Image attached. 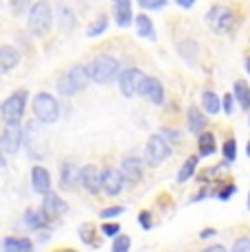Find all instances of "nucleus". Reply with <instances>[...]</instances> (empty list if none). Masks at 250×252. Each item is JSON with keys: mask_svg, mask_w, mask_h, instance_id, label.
Instances as JSON below:
<instances>
[{"mask_svg": "<svg viewBox=\"0 0 250 252\" xmlns=\"http://www.w3.org/2000/svg\"><path fill=\"white\" fill-rule=\"evenodd\" d=\"M29 24V31L37 37H44L46 33L51 31V24H53V9L49 0H37V2L31 4V11H29L27 18Z\"/></svg>", "mask_w": 250, "mask_h": 252, "instance_id": "nucleus-1", "label": "nucleus"}, {"mask_svg": "<svg viewBox=\"0 0 250 252\" xmlns=\"http://www.w3.org/2000/svg\"><path fill=\"white\" fill-rule=\"evenodd\" d=\"M88 75L94 84H110L119 75V60L112 55H99L90 62Z\"/></svg>", "mask_w": 250, "mask_h": 252, "instance_id": "nucleus-2", "label": "nucleus"}, {"mask_svg": "<svg viewBox=\"0 0 250 252\" xmlns=\"http://www.w3.org/2000/svg\"><path fill=\"white\" fill-rule=\"evenodd\" d=\"M90 75H88V66H73L60 81H57V92L62 96H73L77 92H81L88 84Z\"/></svg>", "mask_w": 250, "mask_h": 252, "instance_id": "nucleus-3", "label": "nucleus"}, {"mask_svg": "<svg viewBox=\"0 0 250 252\" xmlns=\"http://www.w3.org/2000/svg\"><path fill=\"white\" fill-rule=\"evenodd\" d=\"M42 125L44 123L31 121L25 127V138H22V143L27 145L29 154H31L33 158H44L46 149H49V140H46V134H44V129H42Z\"/></svg>", "mask_w": 250, "mask_h": 252, "instance_id": "nucleus-4", "label": "nucleus"}, {"mask_svg": "<svg viewBox=\"0 0 250 252\" xmlns=\"http://www.w3.org/2000/svg\"><path fill=\"white\" fill-rule=\"evenodd\" d=\"M33 112H35L37 121L44 125L49 123H55L57 119H60V103H57V99L49 92H40V94H35V99H33Z\"/></svg>", "mask_w": 250, "mask_h": 252, "instance_id": "nucleus-5", "label": "nucleus"}, {"mask_svg": "<svg viewBox=\"0 0 250 252\" xmlns=\"http://www.w3.org/2000/svg\"><path fill=\"white\" fill-rule=\"evenodd\" d=\"M27 105V90H18L0 105V112L4 116V123H20Z\"/></svg>", "mask_w": 250, "mask_h": 252, "instance_id": "nucleus-6", "label": "nucleus"}, {"mask_svg": "<svg viewBox=\"0 0 250 252\" xmlns=\"http://www.w3.org/2000/svg\"><path fill=\"white\" fill-rule=\"evenodd\" d=\"M171 156V147L167 145V140L160 136V134H154L147 140V147H145V160L150 167H158L162 160Z\"/></svg>", "mask_w": 250, "mask_h": 252, "instance_id": "nucleus-7", "label": "nucleus"}, {"mask_svg": "<svg viewBox=\"0 0 250 252\" xmlns=\"http://www.w3.org/2000/svg\"><path fill=\"white\" fill-rule=\"evenodd\" d=\"M145 79H147V77H145V72H143L141 68H127V70H123L121 75H119V88H121L125 99H132V96H136Z\"/></svg>", "mask_w": 250, "mask_h": 252, "instance_id": "nucleus-8", "label": "nucleus"}, {"mask_svg": "<svg viewBox=\"0 0 250 252\" xmlns=\"http://www.w3.org/2000/svg\"><path fill=\"white\" fill-rule=\"evenodd\" d=\"M25 138V129H20V123H4L0 134V149L4 154H16Z\"/></svg>", "mask_w": 250, "mask_h": 252, "instance_id": "nucleus-9", "label": "nucleus"}, {"mask_svg": "<svg viewBox=\"0 0 250 252\" xmlns=\"http://www.w3.org/2000/svg\"><path fill=\"white\" fill-rule=\"evenodd\" d=\"M123 184H125V176L119 171V169H112V167L103 169V176H101V189H103L105 195H110V197L119 195V193L123 191Z\"/></svg>", "mask_w": 250, "mask_h": 252, "instance_id": "nucleus-10", "label": "nucleus"}, {"mask_svg": "<svg viewBox=\"0 0 250 252\" xmlns=\"http://www.w3.org/2000/svg\"><path fill=\"white\" fill-rule=\"evenodd\" d=\"M206 22L213 27L215 33H226L233 27V11L226 7H213L206 16Z\"/></svg>", "mask_w": 250, "mask_h": 252, "instance_id": "nucleus-11", "label": "nucleus"}, {"mask_svg": "<svg viewBox=\"0 0 250 252\" xmlns=\"http://www.w3.org/2000/svg\"><path fill=\"white\" fill-rule=\"evenodd\" d=\"M138 94L145 96V99L150 101V103H154V105H162V103H165V90H162V84L158 79H154V77H147V79L143 81Z\"/></svg>", "mask_w": 250, "mask_h": 252, "instance_id": "nucleus-12", "label": "nucleus"}, {"mask_svg": "<svg viewBox=\"0 0 250 252\" xmlns=\"http://www.w3.org/2000/svg\"><path fill=\"white\" fill-rule=\"evenodd\" d=\"M101 176H103V171H99V167H94V164H86V167H81L79 184L88 193H99L101 191Z\"/></svg>", "mask_w": 250, "mask_h": 252, "instance_id": "nucleus-13", "label": "nucleus"}, {"mask_svg": "<svg viewBox=\"0 0 250 252\" xmlns=\"http://www.w3.org/2000/svg\"><path fill=\"white\" fill-rule=\"evenodd\" d=\"M42 211H44L46 220H57V217H62L66 211H68V206H66V202L62 200L57 193H46L44 195V202H42Z\"/></svg>", "mask_w": 250, "mask_h": 252, "instance_id": "nucleus-14", "label": "nucleus"}, {"mask_svg": "<svg viewBox=\"0 0 250 252\" xmlns=\"http://www.w3.org/2000/svg\"><path fill=\"white\" fill-rule=\"evenodd\" d=\"M121 173L125 176V180L127 182L136 184L143 178V162L138 160L136 156H125L123 162H121Z\"/></svg>", "mask_w": 250, "mask_h": 252, "instance_id": "nucleus-15", "label": "nucleus"}, {"mask_svg": "<svg viewBox=\"0 0 250 252\" xmlns=\"http://www.w3.org/2000/svg\"><path fill=\"white\" fill-rule=\"evenodd\" d=\"M79 176H81V169H77L75 162H62V169H60L62 189H75L79 184Z\"/></svg>", "mask_w": 250, "mask_h": 252, "instance_id": "nucleus-16", "label": "nucleus"}, {"mask_svg": "<svg viewBox=\"0 0 250 252\" xmlns=\"http://www.w3.org/2000/svg\"><path fill=\"white\" fill-rule=\"evenodd\" d=\"M31 182H33V189H35L37 193H42V195L51 193V173H49V169L40 167V164H37V167H33Z\"/></svg>", "mask_w": 250, "mask_h": 252, "instance_id": "nucleus-17", "label": "nucleus"}, {"mask_svg": "<svg viewBox=\"0 0 250 252\" xmlns=\"http://www.w3.org/2000/svg\"><path fill=\"white\" fill-rule=\"evenodd\" d=\"M18 64H20V53H18V48H13L9 44L0 46V72L13 70Z\"/></svg>", "mask_w": 250, "mask_h": 252, "instance_id": "nucleus-18", "label": "nucleus"}, {"mask_svg": "<svg viewBox=\"0 0 250 252\" xmlns=\"http://www.w3.org/2000/svg\"><path fill=\"white\" fill-rule=\"evenodd\" d=\"M187 127H189L191 134H202L206 127V116L195 105H191L189 112H187Z\"/></svg>", "mask_w": 250, "mask_h": 252, "instance_id": "nucleus-19", "label": "nucleus"}, {"mask_svg": "<svg viewBox=\"0 0 250 252\" xmlns=\"http://www.w3.org/2000/svg\"><path fill=\"white\" fill-rule=\"evenodd\" d=\"M2 250L4 252H31L33 241L27 239V237H4Z\"/></svg>", "mask_w": 250, "mask_h": 252, "instance_id": "nucleus-20", "label": "nucleus"}, {"mask_svg": "<svg viewBox=\"0 0 250 252\" xmlns=\"http://www.w3.org/2000/svg\"><path fill=\"white\" fill-rule=\"evenodd\" d=\"M114 20L121 29L129 27V24L134 22V16H132V2L129 0H121V2H117V9H114Z\"/></svg>", "mask_w": 250, "mask_h": 252, "instance_id": "nucleus-21", "label": "nucleus"}, {"mask_svg": "<svg viewBox=\"0 0 250 252\" xmlns=\"http://www.w3.org/2000/svg\"><path fill=\"white\" fill-rule=\"evenodd\" d=\"M46 215L44 211H35V208H27L25 211V226L31 230H42L46 226Z\"/></svg>", "mask_w": 250, "mask_h": 252, "instance_id": "nucleus-22", "label": "nucleus"}, {"mask_svg": "<svg viewBox=\"0 0 250 252\" xmlns=\"http://www.w3.org/2000/svg\"><path fill=\"white\" fill-rule=\"evenodd\" d=\"M134 24H136V33L141 37H147V40H156V31H154V22L150 20V18L145 16V13H138L136 20H134Z\"/></svg>", "mask_w": 250, "mask_h": 252, "instance_id": "nucleus-23", "label": "nucleus"}, {"mask_svg": "<svg viewBox=\"0 0 250 252\" xmlns=\"http://www.w3.org/2000/svg\"><path fill=\"white\" fill-rule=\"evenodd\" d=\"M202 108H204L206 114H218L219 108H222V101H219V96L215 92L204 90L202 92Z\"/></svg>", "mask_w": 250, "mask_h": 252, "instance_id": "nucleus-24", "label": "nucleus"}, {"mask_svg": "<svg viewBox=\"0 0 250 252\" xmlns=\"http://www.w3.org/2000/svg\"><path fill=\"white\" fill-rule=\"evenodd\" d=\"M198 143H200V156L206 158V156H213L215 154V136L209 132H202L198 136Z\"/></svg>", "mask_w": 250, "mask_h": 252, "instance_id": "nucleus-25", "label": "nucleus"}, {"mask_svg": "<svg viewBox=\"0 0 250 252\" xmlns=\"http://www.w3.org/2000/svg\"><path fill=\"white\" fill-rule=\"evenodd\" d=\"M235 99L244 110H250V86L246 81H235Z\"/></svg>", "mask_w": 250, "mask_h": 252, "instance_id": "nucleus-26", "label": "nucleus"}, {"mask_svg": "<svg viewBox=\"0 0 250 252\" xmlns=\"http://www.w3.org/2000/svg\"><path fill=\"white\" fill-rule=\"evenodd\" d=\"M195 169H198V156H189L178 171V182H187L195 173Z\"/></svg>", "mask_w": 250, "mask_h": 252, "instance_id": "nucleus-27", "label": "nucleus"}, {"mask_svg": "<svg viewBox=\"0 0 250 252\" xmlns=\"http://www.w3.org/2000/svg\"><path fill=\"white\" fill-rule=\"evenodd\" d=\"M105 29H108V16H103V13H101L97 20H94V22L88 27L86 35H88V37H97V35H101V33L105 31Z\"/></svg>", "mask_w": 250, "mask_h": 252, "instance_id": "nucleus-28", "label": "nucleus"}, {"mask_svg": "<svg viewBox=\"0 0 250 252\" xmlns=\"http://www.w3.org/2000/svg\"><path fill=\"white\" fill-rule=\"evenodd\" d=\"M60 27L64 29V31H70V29L75 27V16H73V11H70L68 7L60 9Z\"/></svg>", "mask_w": 250, "mask_h": 252, "instance_id": "nucleus-29", "label": "nucleus"}, {"mask_svg": "<svg viewBox=\"0 0 250 252\" xmlns=\"http://www.w3.org/2000/svg\"><path fill=\"white\" fill-rule=\"evenodd\" d=\"M222 154H224V158L226 160H235L237 158V143H235V138H228L224 143V147H222Z\"/></svg>", "mask_w": 250, "mask_h": 252, "instance_id": "nucleus-30", "label": "nucleus"}, {"mask_svg": "<svg viewBox=\"0 0 250 252\" xmlns=\"http://www.w3.org/2000/svg\"><path fill=\"white\" fill-rule=\"evenodd\" d=\"M129 237L127 235H119L114 237V244H112V252H129Z\"/></svg>", "mask_w": 250, "mask_h": 252, "instance_id": "nucleus-31", "label": "nucleus"}, {"mask_svg": "<svg viewBox=\"0 0 250 252\" xmlns=\"http://www.w3.org/2000/svg\"><path fill=\"white\" fill-rule=\"evenodd\" d=\"M79 237H81V241H86V244H90V246H97L94 244V228L90 224H84V226H79Z\"/></svg>", "mask_w": 250, "mask_h": 252, "instance_id": "nucleus-32", "label": "nucleus"}, {"mask_svg": "<svg viewBox=\"0 0 250 252\" xmlns=\"http://www.w3.org/2000/svg\"><path fill=\"white\" fill-rule=\"evenodd\" d=\"M9 2H11L13 16H22L25 11H31V9H29V0H9Z\"/></svg>", "mask_w": 250, "mask_h": 252, "instance_id": "nucleus-33", "label": "nucleus"}, {"mask_svg": "<svg viewBox=\"0 0 250 252\" xmlns=\"http://www.w3.org/2000/svg\"><path fill=\"white\" fill-rule=\"evenodd\" d=\"M138 4L143 9H150V11H158V9H162L167 4V0H138Z\"/></svg>", "mask_w": 250, "mask_h": 252, "instance_id": "nucleus-34", "label": "nucleus"}, {"mask_svg": "<svg viewBox=\"0 0 250 252\" xmlns=\"http://www.w3.org/2000/svg\"><path fill=\"white\" fill-rule=\"evenodd\" d=\"M123 211H125L123 206H110V208H103V211H101V220H110V217H119Z\"/></svg>", "mask_w": 250, "mask_h": 252, "instance_id": "nucleus-35", "label": "nucleus"}, {"mask_svg": "<svg viewBox=\"0 0 250 252\" xmlns=\"http://www.w3.org/2000/svg\"><path fill=\"white\" fill-rule=\"evenodd\" d=\"M101 232H103L105 237H119L121 235V226L119 224H103L101 226Z\"/></svg>", "mask_w": 250, "mask_h": 252, "instance_id": "nucleus-36", "label": "nucleus"}, {"mask_svg": "<svg viewBox=\"0 0 250 252\" xmlns=\"http://www.w3.org/2000/svg\"><path fill=\"white\" fill-rule=\"evenodd\" d=\"M233 252H250V239L248 237H242V239L235 241Z\"/></svg>", "mask_w": 250, "mask_h": 252, "instance_id": "nucleus-37", "label": "nucleus"}, {"mask_svg": "<svg viewBox=\"0 0 250 252\" xmlns=\"http://www.w3.org/2000/svg\"><path fill=\"white\" fill-rule=\"evenodd\" d=\"M138 221H141V226L145 230H150L152 228V215L147 211H141V215H138Z\"/></svg>", "mask_w": 250, "mask_h": 252, "instance_id": "nucleus-38", "label": "nucleus"}, {"mask_svg": "<svg viewBox=\"0 0 250 252\" xmlns=\"http://www.w3.org/2000/svg\"><path fill=\"white\" fill-rule=\"evenodd\" d=\"M235 191H237V187H235V184H228V187H226L224 191H219V193H218V197H219V200H228V197L233 195Z\"/></svg>", "mask_w": 250, "mask_h": 252, "instance_id": "nucleus-39", "label": "nucleus"}, {"mask_svg": "<svg viewBox=\"0 0 250 252\" xmlns=\"http://www.w3.org/2000/svg\"><path fill=\"white\" fill-rule=\"evenodd\" d=\"M224 112L226 114H233V94H224Z\"/></svg>", "mask_w": 250, "mask_h": 252, "instance_id": "nucleus-40", "label": "nucleus"}, {"mask_svg": "<svg viewBox=\"0 0 250 252\" xmlns=\"http://www.w3.org/2000/svg\"><path fill=\"white\" fill-rule=\"evenodd\" d=\"M202 252H228L224 248V246H219V244H215V246H209V248H204Z\"/></svg>", "mask_w": 250, "mask_h": 252, "instance_id": "nucleus-41", "label": "nucleus"}, {"mask_svg": "<svg viewBox=\"0 0 250 252\" xmlns=\"http://www.w3.org/2000/svg\"><path fill=\"white\" fill-rule=\"evenodd\" d=\"M176 2L180 4L182 9H191V7H193V4H195V0H176Z\"/></svg>", "mask_w": 250, "mask_h": 252, "instance_id": "nucleus-42", "label": "nucleus"}, {"mask_svg": "<svg viewBox=\"0 0 250 252\" xmlns=\"http://www.w3.org/2000/svg\"><path fill=\"white\" fill-rule=\"evenodd\" d=\"M213 235H215V230H213V228H206V230H202V232H200L202 239H209V237H213Z\"/></svg>", "mask_w": 250, "mask_h": 252, "instance_id": "nucleus-43", "label": "nucleus"}, {"mask_svg": "<svg viewBox=\"0 0 250 252\" xmlns=\"http://www.w3.org/2000/svg\"><path fill=\"white\" fill-rule=\"evenodd\" d=\"M162 134H165L167 138H171V140H178L180 136H178V132H169V129H162Z\"/></svg>", "mask_w": 250, "mask_h": 252, "instance_id": "nucleus-44", "label": "nucleus"}, {"mask_svg": "<svg viewBox=\"0 0 250 252\" xmlns=\"http://www.w3.org/2000/svg\"><path fill=\"white\" fill-rule=\"evenodd\" d=\"M2 149H0V169H4V167H7V160H4V156H2Z\"/></svg>", "mask_w": 250, "mask_h": 252, "instance_id": "nucleus-45", "label": "nucleus"}, {"mask_svg": "<svg viewBox=\"0 0 250 252\" xmlns=\"http://www.w3.org/2000/svg\"><path fill=\"white\" fill-rule=\"evenodd\" d=\"M57 252H77V250H73V248H62V250H57Z\"/></svg>", "mask_w": 250, "mask_h": 252, "instance_id": "nucleus-46", "label": "nucleus"}, {"mask_svg": "<svg viewBox=\"0 0 250 252\" xmlns=\"http://www.w3.org/2000/svg\"><path fill=\"white\" fill-rule=\"evenodd\" d=\"M246 154H248V158H250V140H248V145H246Z\"/></svg>", "mask_w": 250, "mask_h": 252, "instance_id": "nucleus-47", "label": "nucleus"}, {"mask_svg": "<svg viewBox=\"0 0 250 252\" xmlns=\"http://www.w3.org/2000/svg\"><path fill=\"white\" fill-rule=\"evenodd\" d=\"M246 70L250 72V57H248V62H246Z\"/></svg>", "mask_w": 250, "mask_h": 252, "instance_id": "nucleus-48", "label": "nucleus"}, {"mask_svg": "<svg viewBox=\"0 0 250 252\" xmlns=\"http://www.w3.org/2000/svg\"><path fill=\"white\" fill-rule=\"evenodd\" d=\"M248 208H250V193H248Z\"/></svg>", "mask_w": 250, "mask_h": 252, "instance_id": "nucleus-49", "label": "nucleus"}, {"mask_svg": "<svg viewBox=\"0 0 250 252\" xmlns=\"http://www.w3.org/2000/svg\"><path fill=\"white\" fill-rule=\"evenodd\" d=\"M114 2H121V0H114Z\"/></svg>", "mask_w": 250, "mask_h": 252, "instance_id": "nucleus-50", "label": "nucleus"}, {"mask_svg": "<svg viewBox=\"0 0 250 252\" xmlns=\"http://www.w3.org/2000/svg\"><path fill=\"white\" fill-rule=\"evenodd\" d=\"M248 123H250V119H248Z\"/></svg>", "mask_w": 250, "mask_h": 252, "instance_id": "nucleus-51", "label": "nucleus"}]
</instances>
